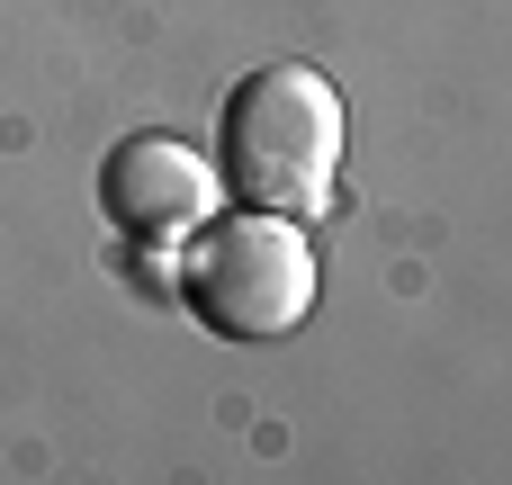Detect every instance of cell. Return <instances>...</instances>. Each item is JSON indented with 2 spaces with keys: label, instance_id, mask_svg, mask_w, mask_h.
Masks as SVG:
<instances>
[{
  "label": "cell",
  "instance_id": "cell-1",
  "mask_svg": "<svg viewBox=\"0 0 512 485\" xmlns=\"http://www.w3.org/2000/svg\"><path fill=\"white\" fill-rule=\"evenodd\" d=\"M342 171V90L315 63H261L216 99V189L270 216H315Z\"/></svg>",
  "mask_w": 512,
  "mask_h": 485
},
{
  "label": "cell",
  "instance_id": "cell-2",
  "mask_svg": "<svg viewBox=\"0 0 512 485\" xmlns=\"http://www.w3.org/2000/svg\"><path fill=\"white\" fill-rule=\"evenodd\" d=\"M180 297L225 342H279L315 306V243L288 216H270V207L207 216L189 261H180Z\"/></svg>",
  "mask_w": 512,
  "mask_h": 485
},
{
  "label": "cell",
  "instance_id": "cell-3",
  "mask_svg": "<svg viewBox=\"0 0 512 485\" xmlns=\"http://www.w3.org/2000/svg\"><path fill=\"white\" fill-rule=\"evenodd\" d=\"M99 207L117 234L135 243H171V234H198L216 216V162L189 153L180 135H126L108 162H99Z\"/></svg>",
  "mask_w": 512,
  "mask_h": 485
}]
</instances>
